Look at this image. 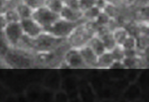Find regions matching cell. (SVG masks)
I'll list each match as a JSON object with an SVG mask.
<instances>
[{
    "label": "cell",
    "mask_w": 149,
    "mask_h": 102,
    "mask_svg": "<svg viewBox=\"0 0 149 102\" xmlns=\"http://www.w3.org/2000/svg\"><path fill=\"white\" fill-rule=\"evenodd\" d=\"M123 50H131V49H137V40L136 38L133 35H128L127 38L121 45Z\"/></svg>",
    "instance_id": "cell-18"
},
{
    "label": "cell",
    "mask_w": 149,
    "mask_h": 102,
    "mask_svg": "<svg viewBox=\"0 0 149 102\" xmlns=\"http://www.w3.org/2000/svg\"><path fill=\"white\" fill-rule=\"evenodd\" d=\"M101 12V10L97 8L95 5L91 7V8L87 9V10L82 12V16H83V19L85 21L88 22H93L95 21L97 16L100 14V13Z\"/></svg>",
    "instance_id": "cell-15"
},
{
    "label": "cell",
    "mask_w": 149,
    "mask_h": 102,
    "mask_svg": "<svg viewBox=\"0 0 149 102\" xmlns=\"http://www.w3.org/2000/svg\"><path fill=\"white\" fill-rule=\"evenodd\" d=\"M87 44L91 47V49L95 52V53L98 57L106 52V49L104 48L101 39L99 38L96 34L91 37V39L88 41Z\"/></svg>",
    "instance_id": "cell-10"
},
{
    "label": "cell",
    "mask_w": 149,
    "mask_h": 102,
    "mask_svg": "<svg viewBox=\"0 0 149 102\" xmlns=\"http://www.w3.org/2000/svg\"><path fill=\"white\" fill-rule=\"evenodd\" d=\"M113 37L114 38V41L118 46H121L124 40L127 38L129 33L127 30L126 27L123 26H118V27H114L113 29H111Z\"/></svg>",
    "instance_id": "cell-11"
},
{
    "label": "cell",
    "mask_w": 149,
    "mask_h": 102,
    "mask_svg": "<svg viewBox=\"0 0 149 102\" xmlns=\"http://www.w3.org/2000/svg\"><path fill=\"white\" fill-rule=\"evenodd\" d=\"M3 36L10 48H18L24 37L20 22H8L3 31Z\"/></svg>",
    "instance_id": "cell-2"
},
{
    "label": "cell",
    "mask_w": 149,
    "mask_h": 102,
    "mask_svg": "<svg viewBox=\"0 0 149 102\" xmlns=\"http://www.w3.org/2000/svg\"><path fill=\"white\" fill-rule=\"evenodd\" d=\"M59 16L61 18L71 22H80V21L84 20L81 11L73 8L67 4H65L62 10L59 13Z\"/></svg>",
    "instance_id": "cell-8"
},
{
    "label": "cell",
    "mask_w": 149,
    "mask_h": 102,
    "mask_svg": "<svg viewBox=\"0 0 149 102\" xmlns=\"http://www.w3.org/2000/svg\"><path fill=\"white\" fill-rule=\"evenodd\" d=\"M8 22H20V17L17 13L15 8H7L3 13Z\"/></svg>",
    "instance_id": "cell-17"
},
{
    "label": "cell",
    "mask_w": 149,
    "mask_h": 102,
    "mask_svg": "<svg viewBox=\"0 0 149 102\" xmlns=\"http://www.w3.org/2000/svg\"><path fill=\"white\" fill-rule=\"evenodd\" d=\"M24 4L28 6L32 10H36L45 3V0H19Z\"/></svg>",
    "instance_id": "cell-20"
},
{
    "label": "cell",
    "mask_w": 149,
    "mask_h": 102,
    "mask_svg": "<svg viewBox=\"0 0 149 102\" xmlns=\"http://www.w3.org/2000/svg\"><path fill=\"white\" fill-rule=\"evenodd\" d=\"M121 62H122L123 68L132 69V68L139 67L140 62H141V59H140L139 56L133 57H124Z\"/></svg>",
    "instance_id": "cell-16"
},
{
    "label": "cell",
    "mask_w": 149,
    "mask_h": 102,
    "mask_svg": "<svg viewBox=\"0 0 149 102\" xmlns=\"http://www.w3.org/2000/svg\"><path fill=\"white\" fill-rule=\"evenodd\" d=\"M3 57L6 64L17 68L28 67L35 62L33 57H31L26 51L20 50L19 48H10Z\"/></svg>",
    "instance_id": "cell-1"
},
{
    "label": "cell",
    "mask_w": 149,
    "mask_h": 102,
    "mask_svg": "<svg viewBox=\"0 0 149 102\" xmlns=\"http://www.w3.org/2000/svg\"><path fill=\"white\" fill-rule=\"evenodd\" d=\"M14 8L16 9L18 16L20 17V20L32 17L33 10H32V8H30L28 6L24 4L23 3H22L21 1H19Z\"/></svg>",
    "instance_id": "cell-12"
},
{
    "label": "cell",
    "mask_w": 149,
    "mask_h": 102,
    "mask_svg": "<svg viewBox=\"0 0 149 102\" xmlns=\"http://www.w3.org/2000/svg\"><path fill=\"white\" fill-rule=\"evenodd\" d=\"M95 5L97 8H99L100 10L103 11L104 9V8L106 7L107 3H105L104 0H95Z\"/></svg>",
    "instance_id": "cell-23"
},
{
    "label": "cell",
    "mask_w": 149,
    "mask_h": 102,
    "mask_svg": "<svg viewBox=\"0 0 149 102\" xmlns=\"http://www.w3.org/2000/svg\"><path fill=\"white\" fill-rule=\"evenodd\" d=\"M81 22H71L62 18H59L58 20L54 22L51 27L45 30L44 32H47L54 37L61 39H65L71 34L74 29Z\"/></svg>",
    "instance_id": "cell-3"
},
{
    "label": "cell",
    "mask_w": 149,
    "mask_h": 102,
    "mask_svg": "<svg viewBox=\"0 0 149 102\" xmlns=\"http://www.w3.org/2000/svg\"><path fill=\"white\" fill-rule=\"evenodd\" d=\"M6 9V0H0V14L3 13Z\"/></svg>",
    "instance_id": "cell-24"
},
{
    "label": "cell",
    "mask_w": 149,
    "mask_h": 102,
    "mask_svg": "<svg viewBox=\"0 0 149 102\" xmlns=\"http://www.w3.org/2000/svg\"><path fill=\"white\" fill-rule=\"evenodd\" d=\"M65 4L64 0H45L44 5L55 13L59 14Z\"/></svg>",
    "instance_id": "cell-13"
},
{
    "label": "cell",
    "mask_w": 149,
    "mask_h": 102,
    "mask_svg": "<svg viewBox=\"0 0 149 102\" xmlns=\"http://www.w3.org/2000/svg\"><path fill=\"white\" fill-rule=\"evenodd\" d=\"M63 61L69 68L79 69L86 67L80 51L77 48H70L68 49L63 56Z\"/></svg>",
    "instance_id": "cell-5"
},
{
    "label": "cell",
    "mask_w": 149,
    "mask_h": 102,
    "mask_svg": "<svg viewBox=\"0 0 149 102\" xmlns=\"http://www.w3.org/2000/svg\"><path fill=\"white\" fill-rule=\"evenodd\" d=\"M110 52L115 61H122L123 59L124 58V51L121 46L117 45Z\"/></svg>",
    "instance_id": "cell-19"
},
{
    "label": "cell",
    "mask_w": 149,
    "mask_h": 102,
    "mask_svg": "<svg viewBox=\"0 0 149 102\" xmlns=\"http://www.w3.org/2000/svg\"><path fill=\"white\" fill-rule=\"evenodd\" d=\"M8 22L6 20V17L4 16V13L0 14V34H3V31L6 27Z\"/></svg>",
    "instance_id": "cell-22"
},
{
    "label": "cell",
    "mask_w": 149,
    "mask_h": 102,
    "mask_svg": "<svg viewBox=\"0 0 149 102\" xmlns=\"http://www.w3.org/2000/svg\"><path fill=\"white\" fill-rule=\"evenodd\" d=\"M112 21H113V19L107 14L105 12L101 11V12L100 13V14H99V15L97 16V17L95 19V21L93 22H95V24L97 26V27H109V25L111 24Z\"/></svg>",
    "instance_id": "cell-14"
},
{
    "label": "cell",
    "mask_w": 149,
    "mask_h": 102,
    "mask_svg": "<svg viewBox=\"0 0 149 102\" xmlns=\"http://www.w3.org/2000/svg\"><path fill=\"white\" fill-rule=\"evenodd\" d=\"M22 32L25 37L30 39H35L39 37L44 31L43 28L32 17L20 20Z\"/></svg>",
    "instance_id": "cell-6"
},
{
    "label": "cell",
    "mask_w": 149,
    "mask_h": 102,
    "mask_svg": "<svg viewBox=\"0 0 149 102\" xmlns=\"http://www.w3.org/2000/svg\"><path fill=\"white\" fill-rule=\"evenodd\" d=\"M114 59L110 52H105L98 57L96 68L100 69H109L114 63Z\"/></svg>",
    "instance_id": "cell-9"
},
{
    "label": "cell",
    "mask_w": 149,
    "mask_h": 102,
    "mask_svg": "<svg viewBox=\"0 0 149 102\" xmlns=\"http://www.w3.org/2000/svg\"><path fill=\"white\" fill-rule=\"evenodd\" d=\"M80 51V55L83 58L86 67H92L96 68L98 56L95 53V52L91 49V48L86 43L85 45L78 48Z\"/></svg>",
    "instance_id": "cell-7"
},
{
    "label": "cell",
    "mask_w": 149,
    "mask_h": 102,
    "mask_svg": "<svg viewBox=\"0 0 149 102\" xmlns=\"http://www.w3.org/2000/svg\"><path fill=\"white\" fill-rule=\"evenodd\" d=\"M95 0H78V8L81 12L91 8V7L95 6Z\"/></svg>",
    "instance_id": "cell-21"
},
{
    "label": "cell",
    "mask_w": 149,
    "mask_h": 102,
    "mask_svg": "<svg viewBox=\"0 0 149 102\" xmlns=\"http://www.w3.org/2000/svg\"><path fill=\"white\" fill-rule=\"evenodd\" d=\"M107 4H112V5H118V3L119 0H104Z\"/></svg>",
    "instance_id": "cell-25"
},
{
    "label": "cell",
    "mask_w": 149,
    "mask_h": 102,
    "mask_svg": "<svg viewBox=\"0 0 149 102\" xmlns=\"http://www.w3.org/2000/svg\"><path fill=\"white\" fill-rule=\"evenodd\" d=\"M32 17L43 28V31L47 30L51 27L56 20L60 18L57 13L51 11L45 5L33 10Z\"/></svg>",
    "instance_id": "cell-4"
}]
</instances>
